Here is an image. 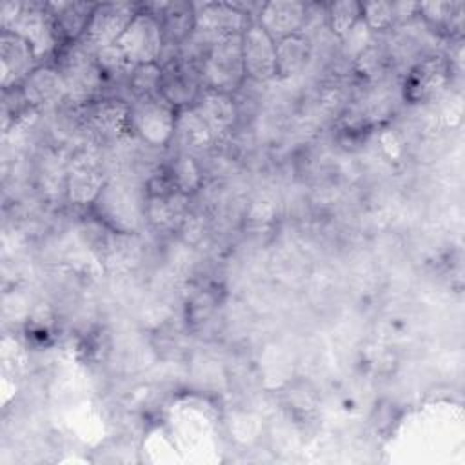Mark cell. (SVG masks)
<instances>
[{
	"label": "cell",
	"instance_id": "6da1fadb",
	"mask_svg": "<svg viewBox=\"0 0 465 465\" xmlns=\"http://www.w3.org/2000/svg\"><path fill=\"white\" fill-rule=\"evenodd\" d=\"M145 182L113 174L91 209L94 218L111 231L138 232L145 225Z\"/></svg>",
	"mask_w": 465,
	"mask_h": 465
},
{
	"label": "cell",
	"instance_id": "7a4b0ae2",
	"mask_svg": "<svg viewBox=\"0 0 465 465\" xmlns=\"http://www.w3.org/2000/svg\"><path fill=\"white\" fill-rule=\"evenodd\" d=\"M109 180L102 151L84 142L69 153L65 173V202L73 207H93Z\"/></svg>",
	"mask_w": 465,
	"mask_h": 465
},
{
	"label": "cell",
	"instance_id": "3957f363",
	"mask_svg": "<svg viewBox=\"0 0 465 465\" xmlns=\"http://www.w3.org/2000/svg\"><path fill=\"white\" fill-rule=\"evenodd\" d=\"M53 64L65 80L71 105L80 107L94 98L104 96L105 80L96 64V58L80 44L62 45Z\"/></svg>",
	"mask_w": 465,
	"mask_h": 465
},
{
	"label": "cell",
	"instance_id": "277c9868",
	"mask_svg": "<svg viewBox=\"0 0 465 465\" xmlns=\"http://www.w3.org/2000/svg\"><path fill=\"white\" fill-rule=\"evenodd\" d=\"M178 109L162 94L133 100L129 104V131L151 149H165L173 143Z\"/></svg>",
	"mask_w": 465,
	"mask_h": 465
},
{
	"label": "cell",
	"instance_id": "5b68a950",
	"mask_svg": "<svg viewBox=\"0 0 465 465\" xmlns=\"http://www.w3.org/2000/svg\"><path fill=\"white\" fill-rule=\"evenodd\" d=\"M202 85L234 94L247 80L242 35H234L213 44L202 64Z\"/></svg>",
	"mask_w": 465,
	"mask_h": 465
},
{
	"label": "cell",
	"instance_id": "8992f818",
	"mask_svg": "<svg viewBox=\"0 0 465 465\" xmlns=\"http://www.w3.org/2000/svg\"><path fill=\"white\" fill-rule=\"evenodd\" d=\"M193 5L194 31L191 36L209 47L223 38L242 35L252 20L236 2H193Z\"/></svg>",
	"mask_w": 465,
	"mask_h": 465
},
{
	"label": "cell",
	"instance_id": "52a82bcc",
	"mask_svg": "<svg viewBox=\"0 0 465 465\" xmlns=\"http://www.w3.org/2000/svg\"><path fill=\"white\" fill-rule=\"evenodd\" d=\"M138 13V4L131 2H96L80 45L89 53H98L109 45H114L134 15Z\"/></svg>",
	"mask_w": 465,
	"mask_h": 465
},
{
	"label": "cell",
	"instance_id": "ba28073f",
	"mask_svg": "<svg viewBox=\"0 0 465 465\" xmlns=\"http://www.w3.org/2000/svg\"><path fill=\"white\" fill-rule=\"evenodd\" d=\"M7 31L15 33L31 45L40 65L44 64V60L56 54L62 47L54 20L45 7V2H24L22 13Z\"/></svg>",
	"mask_w": 465,
	"mask_h": 465
},
{
	"label": "cell",
	"instance_id": "9c48e42d",
	"mask_svg": "<svg viewBox=\"0 0 465 465\" xmlns=\"http://www.w3.org/2000/svg\"><path fill=\"white\" fill-rule=\"evenodd\" d=\"M82 127L100 140H122L129 131V102L120 96H100L76 107Z\"/></svg>",
	"mask_w": 465,
	"mask_h": 465
},
{
	"label": "cell",
	"instance_id": "30bf717a",
	"mask_svg": "<svg viewBox=\"0 0 465 465\" xmlns=\"http://www.w3.org/2000/svg\"><path fill=\"white\" fill-rule=\"evenodd\" d=\"M133 65L158 64L165 40L160 22L154 15L147 13L138 4V13L116 42Z\"/></svg>",
	"mask_w": 465,
	"mask_h": 465
},
{
	"label": "cell",
	"instance_id": "8fae6325",
	"mask_svg": "<svg viewBox=\"0 0 465 465\" xmlns=\"http://www.w3.org/2000/svg\"><path fill=\"white\" fill-rule=\"evenodd\" d=\"M242 54L249 82L263 85L278 78L276 42L256 18H252L242 33Z\"/></svg>",
	"mask_w": 465,
	"mask_h": 465
},
{
	"label": "cell",
	"instance_id": "7c38bea8",
	"mask_svg": "<svg viewBox=\"0 0 465 465\" xmlns=\"http://www.w3.org/2000/svg\"><path fill=\"white\" fill-rule=\"evenodd\" d=\"M20 91L27 107L42 114L54 113L64 104H69L65 80L54 64L38 65L20 85Z\"/></svg>",
	"mask_w": 465,
	"mask_h": 465
},
{
	"label": "cell",
	"instance_id": "4fadbf2b",
	"mask_svg": "<svg viewBox=\"0 0 465 465\" xmlns=\"http://www.w3.org/2000/svg\"><path fill=\"white\" fill-rule=\"evenodd\" d=\"M96 256L102 269L113 276H129L143 262V243L138 232L107 231Z\"/></svg>",
	"mask_w": 465,
	"mask_h": 465
},
{
	"label": "cell",
	"instance_id": "5bb4252c",
	"mask_svg": "<svg viewBox=\"0 0 465 465\" xmlns=\"http://www.w3.org/2000/svg\"><path fill=\"white\" fill-rule=\"evenodd\" d=\"M38 60L27 42L11 31L0 33V85L2 91L20 87L38 67Z\"/></svg>",
	"mask_w": 465,
	"mask_h": 465
},
{
	"label": "cell",
	"instance_id": "9a60e30c",
	"mask_svg": "<svg viewBox=\"0 0 465 465\" xmlns=\"http://www.w3.org/2000/svg\"><path fill=\"white\" fill-rule=\"evenodd\" d=\"M450 65L441 54H429L416 62L403 82V96L409 102L420 104L434 98L449 82Z\"/></svg>",
	"mask_w": 465,
	"mask_h": 465
},
{
	"label": "cell",
	"instance_id": "2e32d148",
	"mask_svg": "<svg viewBox=\"0 0 465 465\" xmlns=\"http://www.w3.org/2000/svg\"><path fill=\"white\" fill-rule=\"evenodd\" d=\"M193 107L209 125V129L213 131L218 142L229 138L240 122V111H238L234 94H229L223 91H216L202 85L200 94Z\"/></svg>",
	"mask_w": 465,
	"mask_h": 465
},
{
	"label": "cell",
	"instance_id": "e0dca14e",
	"mask_svg": "<svg viewBox=\"0 0 465 465\" xmlns=\"http://www.w3.org/2000/svg\"><path fill=\"white\" fill-rule=\"evenodd\" d=\"M142 9L154 15L160 22L165 45L182 47L194 31V5L187 0H167L140 4Z\"/></svg>",
	"mask_w": 465,
	"mask_h": 465
},
{
	"label": "cell",
	"instance_id": "ac0fdd59",
	"mask_svg": "<svg viewBox=\"0 0 465 465\" xmlns=\"http://www.w3.org/2000/svg\"><path fill=\"white\" fill-rule=\"evenodd\" d=\"M307 18V4L300 0H271L263 2L256 16L258 24L278 42L285 36L302 33Z\"/></svg>",
	"mask_w": 465,
	"mask_h": 465
},
{
	"label": "cell",
	"instance_id": "d6986e66",
	"mask_svg": "<svg viewBox=\"0 0 465 465\" xmlns=\"http://www.w3.org/2000/svg\"><path fill=\"white\" fill-rule=\"evenodd\" d=\"M173 142L178 153H185L194 158L207 156L218 143L213 131L194 107L178 109Z\"/></svg>",
	"mask_w": 465,
	"mask_h": 465
},
{
	"label": "cell",
	"instance_id": "ffe728a7",
	"mask_svg": "<svg viewBox=\"0 0 465 465\" xmlns=\"http://www.w3.org/2000/svg\"><path fill=\"white\" fill-rule=\"evenodd\" d=\"M162 69L163 73H162L160 94L176 109L193 107L202 89L200 71L182 64L180 60H174L163 65Z\"/></svg>",
	"mask_w": 465,
	"mask_h": 465
},
{
	"label": "cell",
	"instance_id": "44dd1931",
	"mask_svg": "<svg viewBox=\"0 0 465 465\" xmlns=\"http://www.w3.org/2000/svg\"><path fill=\"white\" fill-rule=\"evenodd\" d=\"M96 2H78V0H53L45 2L49 9L56 33L62 45L78 44L85 33L89 18L93 15Z\"/></svg>",
	"mask_w": 465,
	"mask_h": 465
},
{
	"label": "cell",
	"instance_id": "7402d4cb",
	"mask_svg": "<svg viewBox=\"0 0 465 465\" xmlns=\"http://www.w3.org/2000/svg\"><path fill=\"white\" fill-rule=\"evenodd\" d=\"M312 62V42L307 35L296 33L276 42V80H294Z\"/></svg>",
	"mask_w": 465,
	"mask_h": 465
},
{
	"label": "cell",
	"instance_id": "603a6c76",
	"mask_svg": "<svg viewBox=\"0 0 465 465\" xmlns=\"http://www.w3.org/2000/svg\"><path fill=\"white\" fill-rule=\"evenodd\" d=\"M165 173L171 178L173 185L187 196L196 194L203 185L202 165L198 163V158H194L191 154L176 151V154L173 156Z\"/></svg>",
	"mask_w": 465,
	"mask_h": 465
},
{
	"label": "cell",
	"instance_id": "cb8c5ba5",
	"mask_svg": "<svg viewBox=\"0 0 465 465\" xmlns=\"http://www.w3.org/2000/svg\"><path fill=\"white\" fill-rule=\"evenodd\" d=\"M461 9L460 2H418V18L438 33H450L461 27Z\"/></svg>",
	"mask_w": 465,
	"mask_h": 465
},
{
	"label": "cell",
	"instance_id": "d4e9b609",
	"mask_svg": "<svg viewBox=\"0 0 465 465\" xmlns=\"http://www.w3.org/2000/svg\"><path fill=\"white\" fill-rule=\"evenodd\" d=\"M94 58H96V64H98V67L104 74L105 85L107 84L124 85V89L127 93V78H129L134 65L127 60L124 51L114 44V45H109V47L100 49L98 53H94Z\"/></svg>",
	"mask_w": 465,
	"mask_h": 465
},
{
	"label": "cell",
	"instance_id": "484cf974",
	"mask_svg": "<svg viewBox=\"0 0 465 465\" xmlns=\"http://www.w3.org/2000/svg\"><path fill=\"white\" fill-rule=\"evenodd\" d=\"M361 20V2L341 0L327 4L325 27L334 38H343Z\"/></svg>",
	"mask_w": 465,
	"mask_h": 465
},
{
	"label": "cell",
	"instance_id": "4316f807",
	"mask_svg": "<svg viewBox=\"0 0 465 465\" xmlns=\"http://www.w3.org/2000/svg\"><path fill=\"white\" fill-rule=\"evenodd\" d=\"M162 65L160 64H142L134 65L129 78H127V98L129 104L133 100L147 98L160 94V84H162Z\"/></svg>",
	"mask_w": 465,
	"mask_h": 465
},
{
	"label": "cell",
	"instance_id": "83f0119b",
	"mask_svg": "<svg viewBox=\"0 0 465 465\" xmlns=\"http://www.w3.org/2000/svg\"><path fill=\"white\" fill-rule=\"evenodd\" d=\"M278 216V202L269 191H258L247 203L243 222L252 231L267 229Z\"/></svg>",
	"mask_w": 465,
	"mask_h": 465
},
{
	"label": "cell",
	"instance_id": "f1b7e54d",
	"mask_svg": "<svg viewBox=\"0 0 465 465\" xmlns=\"http://www.w3.org/2000/svg\"><path fill=\"white\" fill-rule=\"evenodd\" d=\"M36 302L31 300V296L22 289L20 285H13V289L4 292L2 300V316L5 323H15V322H25L31 318L35 311Z\"/></svg>",
	"mask_w": 465,
	"mask_h": 465
},
{
	"label": "cell",
	"instance_id": "f546056e",
	"mask_svg": "<svg viewBox=\"0 0 465 465\" xmlns=\"http://www.w3.org/2000/svg\"><path fill=\"white\" fill-rule=\"evenodd\" d=\"M314 105H316V111L322 113L323 116L340 114L347 105V93L343 85L336 80L323 82L316 91Z\"/></svg>",
	"mask_w": 465,
	"mask_h": 465
},
{
	"label": "cell",
	"instance_id": "4dcf8cb0",
	"mask_svg": "<svg viewBox=\"0 0 465 465\" xmlns=\"http://www.w3.org/2000/svg\"><path fill=\"white\" fill-rule=\"evenodd\" d=\"M374 42V33L360 20L343 38L338 42L340 58L347 60L349 64H354V60Z\"/></svg>",
	"mask_w": 465,
	"mask_h": 465
},
{
	"label": "cell",
	"instance_id": "1f68e13d",
	"mask_svg": "<svg viewBox=\"0 0 465 465\" xmlns=\"http://www.w3.org/2000/svg\"><path fill=\"white\" fill-rule=\"evenodd\" d=\"M361 20L372 33H385L394 27L392 2H365L361 4Z\"/></svg>",
	"mask_w": 465,
	"mask_h": 465
},
{
	"label": "cell",
	"instance_id": "d6a6232c",
	"mask_svg": "<svg viewBox=\"0 0 465 465\" xmlns=\"http://www.w3.org/2000/svg\"><path fill=\"white\" fill-rule=\"evenodd\" d=\"M354 71L369 80H378L385 69V53L372 42L352 64Z\"/></svg>",
	"mask_w": 465,
	"mask_h": 465
},
{
	"label": "cell",
	"instance_id": "836d02e7",
	"mask_svg": "<svg viewBox=\"0 0 465 465\" xmlns=\"http://www.w3.org/2000/svg\"><path fill=\"white\" fill-rule=\"evenodd\" d=\"M214 303L216 302L209 292H200L193 296L187 302V322L193 325H202L213 314Z\"/></svg>",
	"mask_w": 465,
	"mask_h": 465
},
{
	"label": "cell",
	"instance_id": "e575fe53",
	"mask_svg": "<svg viewBox=\"0 0 465 465\" xmlns=\"http://www.w3.org/2000/svg\"><path fill=\"white\" fill-rule=\"evenodd\" d=\"M394 13V27L405 25L418 18V2H392Z\"/></svg>",
	"mask_w": 465,
	"mask_h": 465
},
{
	"label": "cell",
	"instance_id": "d590c367",
	"mask_svg": "<svg viewBox=\"0 0 465 465\" xmlns=\"http://www.w3.org/2000/svg\"><path fill=\"white\" fill-rule=\"evenodd\" d=\"M22 7H24V2H20V0L2 2V5H0V27H2V31H7L15 24L18 15L22 13Z\"/></svg>",
	"mask_w": 465,
	"mask_h": 465
},
{
	"label": "cell",
	"instance_id": "8d00e7d4",
	"mask_svg": "<svg viewBox=\"0 0 465 465\" xmlns=\"http://www.w3.org/2000/svg\"><path fill=\"white\" fill-rule=\"evenodd\" d=\"M13 340V338H11ZM9 349H13V347H9V341L4 338V341H2V358H4V367H9L11 365V356H9ZM25 358V352H24V347L18 343L16 345V351H15V354H13V372L15 371H18V365L15 363V361H20V360H24Z\"/></svg>",
	"mask_w": 465,
	"mask_h": 465
}]
</instances>
